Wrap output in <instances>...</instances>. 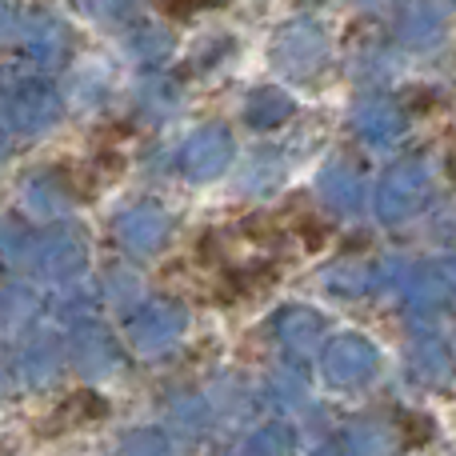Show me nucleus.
<instances>
[{"label": "nucleus", "mask_w": 456, "mask_h": 456, "mask_svg": "<svg viewBox=\"0 0 456 456\" xmlns=\"http://www.w3.org/2000/svg\"><path fill=\"white\" fill-rule=\"evenodd\" d=\"M104 412H109V404H104L96 393L80 388V393L64 396V401L53 409V417L45 420V436H61V433H72V428H85V425H93V420H101Z\"/></svg>", "instance_id": "1"}, {"label": "nucleus", "mask_w": 456, "mask_h": 456, "mask_svg": "<svg viewBox=\"0 0 456 456\" xmlns=\"http://www.w3.org/2000/svg\"><path fill=\"white\" fill-rule=\"evenodd\" d=\"M401 433H404L409 449H420V444H428V436H433V425H428L420 412H401Z\"/></svg>", "instance_id": "2"}, {"label": "nucleus", "mask_w": 456, "mask_h": 456, "mask_svg": "<svg viewBox=\"0 0 456 456\" xmlns=\"http://www.w3.org/2000/svg\"><path fill=\"white\" fill-rule=\"evenodd\" d=\"M216 4H228V0H160V12L173 16V20H189L200 8H216Z\"/></svg>", "instance_id": "3"}]
</instances>
